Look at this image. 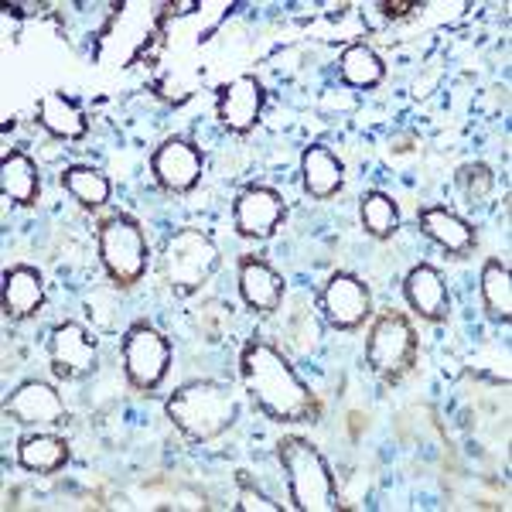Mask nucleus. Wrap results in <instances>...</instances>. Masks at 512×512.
I'll list each match as a JSON object with an SVG mask.
<instances>
[{"mask_svg": "<svg viewBox=\"0 0 512 512\" xmlns=\"http://www.w3.org/2000/svg\"><path fill=\"white\" fill-rule=\"evenodd\" d=\"M62 185L86 209H99V205L110 202V178L99 175L96 168H65Z\"/></svg>", "mask_w": 512, "mask_h": 512, "instance_id": "24", "label": "nucleus"}, {"mask_svg": "<svg viewBox=\"0 0 512 512\" xmlns=\"http://www.w3.org/2000/svg\"><path fill=\"white\" fill-rule=\"evenodd\" d=\"M0 192H4L7 202H18V205L38 202L41 178H38L35 161H31L24 151L4 154V161H0Z\"/></svg>", "mask_w": 512, "mask_h": 512, "instance_id": "20", "label": "nucleus"}, {"mask_svg": "<svg viewBox=\"0 0 512 512\" xmlns=\"http://www.w3.org/2000/svg\"><path fill=\"white\" fill-rule=\"evenodd\" d=\"M151 175L168 192H192L202 178V154L188 140L171 137L151 154Z\"/></svg>", "mask_w": 512, "mask_h": 512, "instance_id": "11", "label": "nucleus"}, {"mask_svg": "<svg viewBox=\"0 0 512 512\" xmlns=\"http://www.w3.org/2000/svg\"><path fill=\"white\" fill-rule=\"evenodd\" d=\"M45 304V280L35 267H11L4 274V315L24 321Z\"/></svg>", "mask_w": 512, "mask_h": 512, "instance_id": "17", "label": "nucleus"}, {"mask_svg": "<svg viewBox=\"0 0 512 512\" xmlns=\"http://www.w3.org/2000/svg\"><path fill=\"white\" fill-rule=\"evenodd\" d=\"M4 414L21 427H59L69 420L65 403H62V396L55 393V386L38 383V379L21 383L18 390L7 396Z\"/></svg>", "mask_w": 512, "mask_h": 512, "instance_id": "8", "label": "nucleus"}, {"mask_svg": "<svg viewBox=\"0 0 512 512\" xmlns=\"http://www.w3.org/2000/svg\"><path fill=\"white\" fill-rule=\"evenodd\" d=\"M239 509L243 512H253V509H260V512H280L277 502H270L263 492H256L253 485H239Z\"/></svg>", "mask_w": 512, "mask_h": 512, "instance_id": "27", "label": "nucleus"}, {"mask_svg": "<svg viewBox=\"0 0 512 512\" xmlns=\"http://www.w3.org/2000/svg\"><path fill=\"white\" fill-rule=\"evenodd\" d=\"M379 7L386 11V18H407L417 4H410V0H386V4H379Z\"/></svg>", "mask_w": 512, "mask_h": 512, "instance_id": "28", "label": "nucleus"}, {"mask_svg": "<svg viewBox=\"0 0 512 512\" xmlns=\"http://www.w3.org/2000/svg\"><path fill=\"white\" fill-rule=\"evenodd\" d=\"M321 311L342 332H352L362 321L373 315V297H369V287L362 284L359 277L352 274H335L321 291Z\"/></svg>", "mask_w": 512, "mask_h": 512, "instance_id": "10", "label": "nucleus"}, {"mask_svg": "<svg viewBox=\"0 0 512 512\" xmlns=\"http://www.w3.org/2000/svg\"><path fill=\"white\" fill-rule=\"evenodd\" d=\"M482 304L492 321H502V325L512 321V274L506 263L489 260L482 267Z\"/></svg>", "mask_w": 512, "mask_h": 512, "instance_id": "22", "label": "nucleus"}, {"mask_svg": "<svg viewBox=\"0 0 512 512\" xmlns=\"http://www.w3.org/2000/svg\"><path fill=\"white\" fill-rule=\"evenodd\" d=\"M287 209H284V198H280L274 188H263V185H250L243 188L233 205V222H236V233L246 239H267L277 233V226L284 222Z\"/></svg>", "mask_w": 512, "mask_h": 512, "instance_id": "9", "label": "nucleus"}, {"mask_svg": "<svg viewBox=\"0 0 512 512\" xmlns=\"http://www.w3.org/2000/svg\"><path fill=\"white\" fill-rule=\"evenodd\" d=\"M338 72L355 89H373L386 79V65L369 45H349L338 59Z\"/></svg>", "mask_w": 512, "mask_h": 512, "instance_id": "23", "label": "nucleus"}, {"mask_svg": "<svg viewBox=\"0 0 512 512\" xmlns=\"http://www.w3.org/2000/svg\"><path fill=\"white\" fill-rule=\"evenodd\" d=\"M164 280L175 294H195L219 267V246L202 229H178L164 243Z\"/></svg>", "mask_w": 512, "mask_h": 512, "instance_id": "4", "label": "nucleus"}, {"mask_svg": "<svg viewBox=\"0 0 512 512\" xmlns=\"http://www.w3.org/2000/svg\"><path fill=\"white\" fill-rule=\"evenodd\" d=\"M18 461L28 472H59L69 461V444L55 434H28L18 441Z\"/></svg>", "mask_w": 512, "mask_h": 512, "instance_id": "21", "label": "nucleus"}, {"mask_svg": "<svg viewBox=\"0 0 512 512\" xmlns=\"http://www.w3.org/2000/svg\"><path fill=\"white\" fill-rule=\"evenodd\" d=\"M239 373H243V383L250 390L253 403L270 420L297 424V420L318 417V400L297 379L291 362L284 359V352L274 349L270 342H263V338L246 342L243 355H239Z\"/></svg>", "mask_w": 512, "mask_h": 512, "instance_id": "1", "label": "nucleus"}, {"mask_svg": "<svg viewBox=\"0 0 512 512\" xmlns=\"http://www.w3.org/2000/svg\"><path fill=\"white\" fill-rule=\"evenodd\" d=\"M301 175H304V188H308L311 198H332L345 181V164L335 158L328 147H308L301 158Z\"/></svg>", "mask_w": 512, "mask_h": 512, "instance_id": "19", "label": "nucleus"}, {"mask_svg": "<svg viewBox=\"0 0 512 512\" xmlns=\"http://www.w3.org/2000/svg\"><path fill=\"white\" fill-rule=\"evenodd\" d=\"M168 417L175 420V427L188 441H216L219 434H226L236 424L239 407L229 386L212 383V379H195V383L178 386L164 403Z\"/></svg>", "mask_w": 512, "mask_h": 512, "instance_id": "2", "label": "nucleus"}, {"mask_svg": "<svg viewBox=\"0 0 512 512\" xmlns=\"http://www.w3.org/2000/svg\"><path fill=\"white\" fill-rule=\"evenodd\" d=\"M38 123L52 137H62V140H79V137H86V130H89V120H86V113L79 110V103L62 93H45L38 99Z\"/></svg>", "mask_w": 512, "mask_h": 512, "instance_id": "18", "label": "nucleus"}, {"mask_svg": "<svg viewBox=\"0 0 512 512\" xmlns=\"http://www.w3.org/2000/svg\"><path fill=\"white\" fill-rule=\"evenodd\" d=\"M458 188L468 198V205H485V198L492 195L495 175L489 164H461L458 168Z\"/></svg>", "mask_w": 512, "mask_h": 512, "instance_id": "26", "label": "nucleus"}, {"mask_svg": "<svg viewBox=\"0 0 512 512\" xmlns=\"http://www.w3.org/2000/svg\"><path fill=\"white\" fill-rule=\"evenodd\" d=\"M277 458L284 465L294 509L301 512H338V492L328 461L304 437H280Z\"/></svg>", "mask_w": 512, "mask_h": 512, "instance_id": "3", "label": "nucleus"}, {"mask_svg": "<svg viewBox=\"0 0 512 512\" xmlns=\"http://www.w3.org/2000/svg\"><path fill=\"white\" fill-rule=\"evenodd\" d=\"M48 355H52V369L59 379H79L96 366V338L76 321H65L52 332L48 342Z\"/></svg>", "mask_w": 512, "mask_h": 512, "instance_id": "12", "label": "nucleus"}, {"mask_svg": "<svg viewBox=\"0 0 512 512\" xmlns=\"http://www.w3.org/2000/svg\"><path fill=\"white\" fill-rule=\"evenodd\" d=\"M239 297L246 301V308L270 315L284 301V277L256 256H243L239 260Z\"/></svg>", "mask_w": 512, "mask_h": 512, "instance_id": "15", "label": "nucleus"}, {"mask_svg": "<svg viewBox=\"0 0 512 512\" xmlns=\"http://www.w3.org/2000/svg\"><path fill=\"white\" fill-rule=\"evenodd\" d=\"M168 366H171V345L158 328L151 325L127 328V335H123V373H127L130 386L154 390L168 376Z\"/></svg>", "mask_w": 512, "mask_h": 512, "instance_id": "7", "label": "nucleus"}, {"mask_svg": "<svg viewBox=\"0 0 512 512\" xmlns=\"http://www.w3.org/2000/svg\"><path fill=\"white\" fill-rule=\"evenodd\" d=\"M366 362L386 383H400L410 373V366L417 362V332L400 311H383L373 321L366 342Z\"/></svg>", "mask_w": 512, "mask_h": 512, "instance_id": "5", "label": "nucleus"}, {"mask_svg": "<svg viewBox=\"0 0 512 512\" xmlns=\"http://www.w3.org/2000/svg\"><path fill=\"white\" fill-rule=\"evenodd\" d=\"M359 216H362V226H366V233L376 236V239H390L396 229H400V209H396L393 198L383 195V192L362 195Z\"/></svg>", "mask_w": 512, "mask_h": 512, "instance_id": "25", "label": "nucleus"}, {"mask_svg": "<svg viewBox=\"0 0 512 512\" xmlns=\"http://www.w3.org/2000/svg\"><path fill=\"white\" fill-rule=\"evenodd\" d=\"M403 294H407L410 308L417 311L420 318L427 321H444L451 315V297H448V284H444L441 270L431 267V263H420L403 280Z\"/></svg>", "mask_w": 512, "mask_h": 512, "instance_id": "14", "label": "nucleus"}, {"mask_svg": "<svg viewBox=\"0 0 512 512\" xmlns=\"http://www.w3.org/2000/svg\"><path fill=\"white\" fill-rule=\"evenodd\" d=\"M263 99H267V93H263L256 76H239L233 82H226V86H219L216 110L222 127L233 130V134H250L263 113Z\"/></svg>", "mask_w": 512, "mask_h": 512, "instance_id": "13", "label": "nucleus"}, {"mask_svg": "<svg viewBox=\"0 0 512 512\" xmlns=\"http://www.w3.org/2000/svg\"><path fill=\"white\" fill-rule=\"evenodd\" d=\"M99 260L117 287H134L147 270L144 229L127 216H113L99 226Z\"/></svg>", "mask_w": 512, "mask_h": 512, "instance_id": "6", "label": "nucleus"}, {"mask_svg": "<svg viewBox=\"0 0 512 512\" xmlns=\"http://www.w3.org/2000/svg\"><path fill=\"white\" fill-rule=\"evenodd\" d=\"M420 229H424L427 236L434 239L437 246H444L448 253L454 256H468L475 250V229L468 226L461 216H454V212L448 209H441V205H431V209H420Z\"/></svg>", "mask_w": 512, "mask_h": 512, "instance_id": "16", "label": "nucleus"}]
</instances>
